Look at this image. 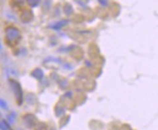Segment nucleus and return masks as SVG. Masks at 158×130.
Wrapping results in <instances>:
<instances>
[{"label": "nucleus", "mask_w": 158, "mask_h": 130, "mask_svg": "<svg viewBox=\"0 0 158 130\" xmlns=\"http://www.w3.org/2000/svg\"><path fill=\"white\" fill-rule=\"evenodd\" d=\"M20 38V33L18 28L14 26H8L5 29V40L8 44H15Z\"/></svg>", "instance_id": "f257e3e1"}, {"label": "nucleus", "mask_w": 158, "mask_h": 130, "mask_svg": "<svg viewBox=\"0 0 158 130\" xmlns=\"http://www.w3.org/2000/svg\"><path fill=\"white\" fill-rule=\"evenodd\" d=\"M10 83L12 85V89L14 93H15V98L18 101V103L20 104L23 102V91H22V88H20V85L16 81H13L11 80Z\"/></svg>", "instance_id": "f03ea898"}, {"label": "nucleus", "mask_w": 158, "mask_h": 130, "mask_svg": "<svg viewBox=\"0 0 158 130\" xmlns=\"http://www.w3.org/2000/svg\"><path fill=\"white\" fill-rule=\"evenodd\" d=\"M23 121H24V124L27 127H32L34 125V124L36 122V119L34 118V116L27 115V116H25V117H24Z\"/></svg>", "instance_id": "7ed1b4c3"}, {"label": "nucleus", "mask_w": 158, "mask_h": 130, "mask_svg": "<svg viewBox=\"0 0 158 130\" xmlns=\"http://www.w3.org/2000/svg\"><path fill=\"white\" fill-rule=\"evenodd\" d=\"M20 19L23 20V22H29L30 20L32 19V13L29 11H24L22 16H20Z\"/></svg>", "instance_id": "20e7f679"}, {"label": "nucleus", "mask_w": 158, "mask_h": 130, "mask_svg": "<svg viewBox=\"0 0 158 130\" xmlns=\"http://www.w3.org/2000/svg\"><path fill=\"white\" fill-rule=\"evenodd\" d=\"M43 75H44L43 71H41V70H39V68H37V70H35L32 72V76L37 78V79H41V78L43 77Z\"/></svg>", "instance_id": "39448f33"}, {"label": "nucleus", "mask_w": 158, "mask_h": 130, "mask_svg": "<svg viewBox=\"0 0 158 130\" xmlns=\"http://www.w3.org/2000/svg\"><path fill=\"white\" fill-rule=\"evenodd\" d=\"M26 1L30 7H37L40 4L41 0H26Z\"/></svg>", "instance_id": "423d86ee"}, {"label": "nucleus", "mask_w": 158, "mask_h": 130, "mask_svg": "<svg viewBox=\"0 0 158 130\" xmlns=\"http://www.w3.org/2000/svg\"><path fill=\"white\" fill-rule=\"evenodd\" d=\"M1 130H10V126L5 120H1Z\"/></svg>", "instance_id": "0eeeda50"}, {"label": "nucleus", "mask_w": 158, "mask_h": 130, "mask_svg": "<svg viewBox=\"0 0 158 130\" xmlns=\"http://www.w3.org/2000/svg\"><path fill=\"white\" fill-rule=\"evenodd\" d=\"M65 23H67L66 20H64V21H61V22H58V23H56L57 25H53V26H52V28H54V29H59V28H61L62 26H64Z\"/></svg>", "instance_id": "6e6552de"}, {"label": "nucleus", "mask_w": 158, "mask_h": 130, "mask_svg": "<svg viewBox=\"0 0 158 130\" xmlns=\"http://www.w3.org/2000/svg\"><path fill=\"white\" fill-rule=\"evenodd\" d=\"M13 1L15 5H20L23 3V0H13Z\"/></svg>", "instance_id": "1a4fd4ad"}, {"label": "nucleus", "mask_w": 158, "mask_h": 130, "mask_svg": "<svg viewBox=\"0 0 158 130\" xmlns=\"http://www.w3.org/2000/svg\"><path fill=\"white\" fill-rule=\"evenodd\" d=\"M1 107L3 109H7V104H5V101L3 99H1Z\"/></svg>", "instance_id": "9d476101"}, {"label": "nucleus", "mask_w": 158, "mask_h": 130, "mask_svg": "<svg viewBox=\"0 0 158 130\" xmlns=\"http://www.w3.org/2000/svg\"><path fill=\"white\" fill-rule=\"evenodd\" d=\"M13 115H14V114H12L11 116H9V120H10L11 124H13V122L15 121V118H13Z\"/></svg>", "instance_id": "9b49d317"}, {"label": "nucleus", "mask_w": 158, "mask_h": 130, "mask_svg": "<svg viewBox=\"0 0 158 130\" xmlns=\"http://www.w3.org/2000/svg\"><path fill=\"white\" fill-rule=\"evenodd\" d=\"M19 130H20V129H19Z\"/></svg>", "instance_id": "f8f14e48"}]
</instances>
